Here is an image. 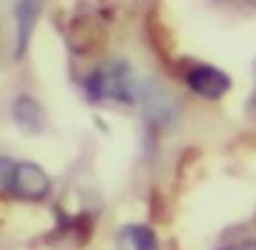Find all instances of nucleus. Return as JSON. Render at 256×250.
I'll return each mask as SVG.
<instances>
[{
  "instance_id": "f257e3e1",
  "label": "nucleus",
  "mask_w": 256,
  "mask_h": 250,
  "mask_svg": "<svg viewBox=\"0 0 256 250\" xmlns=\"http://www.w3.org/2000/svg\"><path fill=\"white\" fill-rule=\"evenodd\" d=\"M86 98L95 104H136L141 98L136 75L127 64L110 60L90 72L86 78Z\"/></svg>"
},
{
  "instance_id": "f03ea898",
  "label": "nucleus",
  "mask_w": 256,
  "mask_h": 250,
  "mask_svg": "<svg viewBox=\"0 0 256 250\" xmlns=\"http://www.w3.org/2000/svg\"><path fill=\"white\" fill-rule=\"evenodd\" d=\"M0 178H3V190L20 202H44L52 190L49 176L32 161H12L3 158L0 164Z\"/></svg>"
},
{
  "instance_id": "7ed1b4c3",
  "label": "nucleus",
  "mask_w": 256,
  "mask_h": 250,
  "mask_svg": "<svg viewBox=\"0 0 256 250\" xmlns=\"http://www.w3.org/2000/svg\"><path fill=\"white\" fill-rule=\"evenodd\" d=\"M187 86L190 92H196L198 98H208V101H216L222 98L224 92L230 90V78L216 66H208V64H202V66H193L187 72Z\"/></svg>"
},
{
  "instance_id": "20e7f679",
  "label": "nucleus",
  "mask_w": 256,
  "mask_h": 250,
  "mask_svg": "<svg viewBox=\"0 0 256 250\" xmlns=\"http://www.w3.org/2000/svg\"><path fill=\"white\" fill-rule=\"evenodd\" d=\"M38 9H40V0H14V55L18 58L26 52Z\"/></svg>"
},
{
  "instance_id": "39448f33",
  "label": "nucleus",
  "mask_w": 256,
  "mask_h": 250,
  "mask_svg": "<svg viewBox=\"0 0 256 250\" xmlns=\"http://www.w3.org/2000/svg\"><path fill=\"white\" fill-rule=\"evenodd\" d=\"M116 250H158V239L147 224H127L118 233Z\"/></svg>"
},
{
  "instance_id": "423d86ee",
  "label": "nucleus",
  "mask_w": 256,
  "mask_h": 250,
  "mask_svg": "<svg viewBox=\"0 0 256 250\" xmlns=\"http://www.w3.org/2000/svg\"><path fill=\"white\" fill-rule=\"evenodd\" d=\"M14 121H18V126L26 130V132H40V126H44V112H40V106H38L32 98L20 95V98L14 101Z\"/></svg>"
},
{
  "instance_id": "0eeeda50",
  "label": "nucleus",
  "mask_w": 256,
  "mask_h": 250,
  "mask_svg": "<svg viewBox=\"0 0 256 250\" xmlns=\"http://www.w3.org/2000/svg\"><path fill=\"white\" fill-rule=\"evenodd\" d=\"M216 250H256V239H244V242H230V244H222Z\"/></svg>"
},
{
  "instance_id": "6e6552de",
  "label": "nucleus",
  "mask_w": 256,
  "mask_h": 250,
  "mask_svg": "<svg viewBox=\"0 0 256 250\" xmlns=\"http://www.w3.org/2000/svg\"><path fill=\"white\" fill-rule=\"evenodd\" d=\"M254 78H256V60H254Z\"/></svg>"
}]
</instances>
